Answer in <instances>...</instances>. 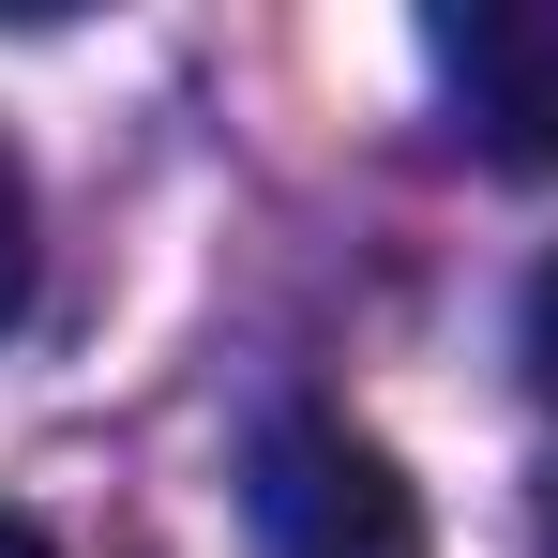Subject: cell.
Wrapping results in <instances>:
<instances>
[{
	"label": "cell",
	"instance_id": "5",
	"mask_svg": "<svg viewBox=\"0 0 558 558\" xmlns=\"http://www.w3.org/2000/svg\"><path fill=\"white\" fill-rule=\"evenodd\" d=\"M0 558H61V544H46V529H15V513H0Z\"/></svg>",
	"mask_w": 558,
	"mask_h": 558
},
{
	"label": "cell",
	"instance_id": "1",
	"mask_svg": "<svg viewBox=\"0 0 558 558\" xmlns=\"http://www.w3.org/2000/svg\"><path fill=\"white\" fill-rule=\"evenodd\" d=\"M257 558H423V483L363 423L287 408L257 438Z\"/></svg>",
	"mask_w": 558,
	"mask_h": 558
},
{
	"label": "cell",
	"instance_id": "6",
	"mask_svg": "<svg viewBox=\"0 0 558 558\" xmlns=\"http://www.w3.org/2000/svg\"><path fill=\"white\" fill-rule=\"evenodd\" d=\"M529 529H544V558H558V468H544V498H529Z\"/></svg>",
	"mask_w": 558,
	"mask_h": 558
},
{
	"label": "cell",
	"instance_id": "2",
	"mask_svg": "<svg viewBox=\"0 0 558 558\" xmlns=\"http://www.w3.org/2000/svg\"><path fill=\"white\" fill-rule=\"evenodd\" d=\"M423 61L453 92V136L498 167H558V0H438Z\"/></svg>",
	"mask_w": 558,
	"mask_h": 558
},
{
	"label": "cell",
	"instance_id": "3",
	"mask_svg": "<svg viewBox=\"0 0 558 558\" xmlns=\"http://www.w3.org/2000/svg\"><path fill=\"white\" fill-rule=\"evenodd\" d=\"M31 272H46V211H31V167H15V136H0V332H15Z\"/></svg>",
	"mask_w": 558,
	"mask_h": 558
},
{
	"label": "cell",
	"instance_id": "4",
	"mask_svg": "<svg viewBox=\"0 0 558 558\" xmlns=\"http://www.w3.org/2000/svg\"><path fill=\"white\" fill-rule=\"evenodd\" d=\"M529 377L558 392V257H544V287H529Z\"/></svg>",
	"mask_w": 558,
	"mask_h": 558
}]
</instances>
